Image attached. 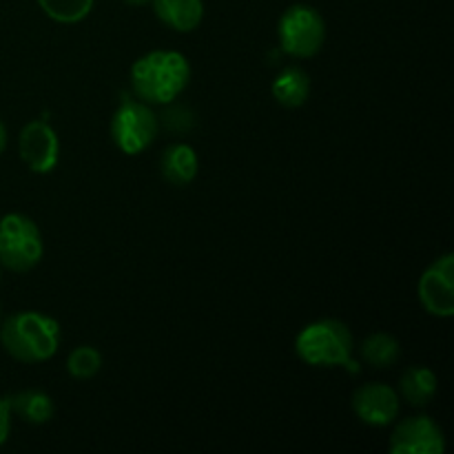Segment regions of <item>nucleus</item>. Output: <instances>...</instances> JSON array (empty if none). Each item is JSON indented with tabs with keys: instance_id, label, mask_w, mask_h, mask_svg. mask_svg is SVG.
<instances>
[{
	"instance_id": "nucleus-16",
	"label": "nucleus",
	"mask_w": 454,
	"mask_h": 454,
	"mask_svg": "<svg viewBox=\"0 0 454 454\" xmlns=\"http://www.w3.org/2000/svg\"><path fill=\"white\" fill-rule=\"evenodd\" d=\"M359 355H362V359L368 366L380 368L381 371V368H390L399 362V357H402V344L397 341V337L388 335L384 331H377L362 341Z\"/></svg>"
},
{
	"instance_id": "nucleus-18",
	"label": "nucleus",
	"mask_w": 454,
	"mask_h": 454,
	"mask_svg": "<svg viewBox=\"0 0 454 454\" xmlns=\"http://www.w3.org/2000/svg\"><path fill=\"white\" fill-rule=\"evenodd\" d=\"M102 368L100 350L93 346H75L67 357V372L74 380H93Z\"/></svg>"
},
{
	"instance_id": "nucleus-7",
	"label": "nucleus",
	"mask_w": 454,
	"mask_h": 454,
	"mask_svg": "<svg viewBox=\"0 0 454 454\" xmlns=\"http://www.w3.org/2000/svg\"><path fill=\"white\" fill-rule=\"evenodd\" d=\"M421 306L433 317L448 319L454 315V255L443 253L421 273L417 284Z\"/></svg>"
},
{
	"instance_id": "nucleus-22",
	"label": "nucleus",
	"mask_w": 454,
	"mask_h": 454,
	"mask_svg": "<svg viewBox=\"0 0 454 454\" xmlns=\"http://www.w3.org/2000/svg\"><path fill=\"white\" fill-rule=\"evenodd\" d=\"M0 313H3V310H0Z\"/></svg>"
},
{
	"instance_id": "nucleus-12",
	"label": "nucleus",
	"mask_w": 454,
	"mask_h": 454,
	"mask_svg": "<svg viewBox=\"0 0 454 454\" xmlns=\"http://www.w3.org/2000/svg\"><path fill=\"white\" fill-rule=\"evenodd\" d=\"M198 153H195L193 146L184 145V142L167 146L162 158H160V173L173 186H189L198 177Z\"/></svg>"
},
{
	"instance_id": "nucleus-4",
	"label": "nucleus",
	"mask_w": 454,
	"mask_h": 454,
	"mask_svg": "<svg viewBox=\"0 0 454 454\" xmlns=\"http://www.w3.org/2000/svg\"><path fill=\"white\" fill-rule=\"evenodd\" d=\"M44 242L38 224L25 213H7L0 220V266L27 273L43 262Z\"/></svg>"
},
{
	"instance_id": "nucleus-17",
	"label": "nucleus",
	"mask_w": 454,
	"mask_h": 454,
	"mask_svg": "<svg viewBox=\"0 0 454 454\" xmlns=\"http://www.w3.org/2000/svg\"><path fill=\"white\" fill-rule=\"evenodd\" d=\"M47 18L60 25H78L93 12L96 0H35Z\"/></svg>"
},
{
	"instance_id": "nucleus-15",
	"label": "nucleus",
	"mask_w": 454,
	"mask_h": 454,
	"mask_svg": "<svg viewBox=\"0 0 454 454\" xmlns=\"http://www.w3.org/2000/svg\"><path fill=\"white\" fill-rule=\"evenodd\" d=\"M7 399L13 415H18L22 421H27V424H49L53 412H56L53 399L49 397L47 393H43V390H20V393L12 395V397Z\"/></svg>"
},
{
	"instance_id": "nucleus-11",
	"label": "nucleus",
	"mask_w": 454,
	"mask_h": 454,
	"mask_svg": "<svg viewBox=\"0 0 454 454\" xmlns=\"http://www.w3.org/2000/svg\"><path fill=\"white\" fill-rule=\"evenodd\" d=\"M151 3L158 20L177 34H191L204 20L202 0H151Z\"/></svg>"
},
{
	"instance_id": "nucleus-21",
	"label": "nucleus",
	"mask_w": 454,
	"mask_h": 454,
	"mask_svg": "<svg viewBox=\"0 0 454 454\" xmlns=\"http://www.w3.org/2000/svg\"><path fill=\"white\" fill-rule=\"evenodd\" d=\"M127 4H131V7H142V4H149L151 0H124Z\"/></svg>"
},
{
	"instance_id": "nucleus-6",
	"label": "nucleus",
	"mask_w": 454,
	"mask_h": 454,
	"mask_svg": "<svg viewBox=\"0 0 454 454\" xmlns=\"http://www.w3.org/2000/svg\"><path fill=\"white\" fill-rule=\"evenodd\" d=\"M160 131V118L151 105L124 96L111 115L109 133L124 155H140L153 145Z\"/></svg>"
},
{
	"instance_id": "nucleus-8",
	"label": "nucleus",
	"mask_w": 454,
	"mask_h": 454,
	"mask_svg": "<svg viewBox=\"0 0 454 454\" xmlns=\"http://www.w3.org/2000/svg\"><path fill=\"white\" fill-rule=\"evenodd\" d=\"M18 153L35 176H49L60 162V137L47 120H31L18 136Z\"/></svg>"
},
{
	"instance_id": "nucleus-19",
	"label": "nucleus",
	"mask_w": 454,
	"mask_h": 454,
	"mask_svg": "<svg viewBox=\"0 0 454 454\" xmlns=\"http://www.w3.org/2000/svg\"><path fill=\"white\" fill-rule=\"evenodd\" d=\"M9 433H12V408H9V399H0V448L7 443Z\"/></svg>"
},
{
	"instance_id": "nucleus-9",
	"label": "nucleus",
	"mask_w": 454,
	"mask_h": 454,
	"mask_svg": "<svg viewBox=\"0 0 454 454\" xmlns=\"http://www.w3.org/2000/svg\"><path fill=\"white\" fill-rule=\"evenodd\" d=\"M390 454H443L446 437L433 417H406L395 426L388 442Z\"/></svg>"
},
{
	"instance_id": "nucleus-10",
	"label": "nucleus",
	"mask_w": 454,
	"mask_h": 454,
	"mask_svg": "<svg viewBox=\"0 0 454 454\" xmlns=\"http://www.w3.org/2000/svg\"><path fill=\"white\" fill-rule=\"evenodd\" d=\"M350 406L362 424L371 426V428H386L397 421L399 411H402V397L393 386L371 381L355 390Z\"/></svg>"
},
{
	"instance_id": "nucleus-20",
	"label": "nucleus",
	"mask_w": 454,
	"mask_h": 454,
	"mask_svg": "<svg viewBox=\"0 0 454 454\" xmlns=\"http://www.w3.org/2000/svg\"><path fill=\"white\" fill-rule=\"evenodd\" d=\"M4 146H7V129H4L3 120H0V153L4 151Z\"/></svg>"
},
{
	"instance_id": "nucleus-13",
	"label": "nucleus",
	"mask_w": 454,
	"mask_h": 454,
	"mask_svg": "<svg viewBox=\"0 0 454 454\" xmlns=\"http://www.w3.org/2000/svg\"><path fill=\"white\" fill-rule=\"evenodd\" d=\"M270 93L286 109H300L310 96V78L304 69L291 65L284 67L270 82Z\"/></svg>"
},
{
	"instance_id": "nucleus-3",
	"label": "nucleus",
	"mask_w": 454,
	"mask_h": 454,
	"mask_svg": "<svg viewBox=\"0 0 454 454\" xmlns=\"http://www.w3.org/2000/svg\"><path fill=\"white\" fill-rule=\"evenodd\" d=\"M295 353L309 366L346 368L353 375L359 372L357 359L353 357V333L340 319L324 317L306 324L295 337Z\"/></svg>"
},
{
	"instance_id": "nucleus-5",
	"label": "nucleus",
	"mask_w": 454,
	"mask_h": 454,
	"mask_svg": "<svg viewBox=\"0 0 454 454\" xmlns=\"http://www.w3.org/2000/svg\"><path fill=\"white\" fill-rule=\"evenodd\" d=\"M278 40L286 56L306 60L322 51L326 43V22L315 7L295 3L279 16Z\"/></svg>"
},
{
	"instance_id": "nucleus-2",
	"label": "nucleus",
	"mask_w": 454,
	"mask_h": 454,
	"mask_svg": "<svg viewBox=\"0 0 454 454\" xmlns=\"http://www.w3.org/2000/svg\"><path fill=\"white\" fill-rule=\"evenodd\" d=\"M60 324L38 310H18L0 326L4 353L20 364H40L60 348Z\"/></svg>"
},
{
	"instance_id": "nucleus-1",
	"label": "nucleus",
	"mask_w": 454,
	"mask_h": 454,
	"mask_svg": "<svg viewBox=\"0 0 454 454\" xmlns=\"http://www.w3.org/2000/svg\"><path fill=\"white\" fill-rule=\"evenodd\" d=\"M131 91L146 105H171L191 82V62L184 53L155 49L137 58L129 71Z\"/></svg>"
},
{
	"instance_id": "nucleus-14",
	"label": "nucleus",
	"mask_w": 454,
	"mask_h": 454,
	"mask_svg": "<svg viewBox=\"0 0 454 454\" xmlns=\"http://www.w3.org/2000/svg\"><path fill=\"white\" fill-rule=\"evenodd\" d=\"M439 388L437 375L428 366H411L399 377V397L412 408H426L434 399Z\"/></svg>"
}]
</instances>
